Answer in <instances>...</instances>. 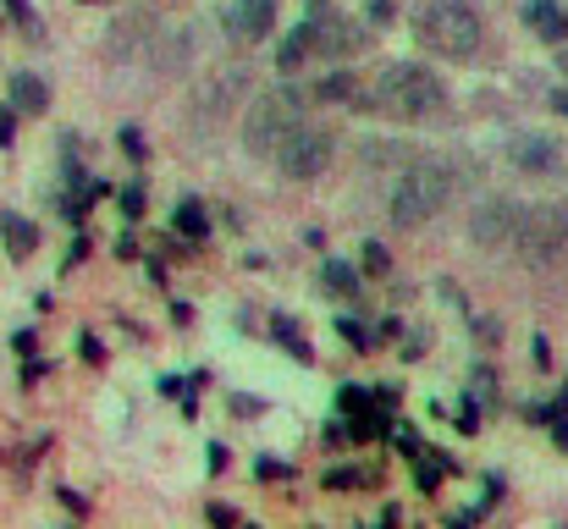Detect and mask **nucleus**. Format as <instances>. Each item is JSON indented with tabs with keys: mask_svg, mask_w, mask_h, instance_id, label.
I'll return each instance as SVG.
<instances>
[{
	"mask_svg": "<svg viewBox=\"0 0 568 529\" xmlns=\"http://www.w3.org/2000/svg\"><path fill=\"white\" fill-rule=\"evenodd\" d=\"M354 105L386 122H425L447 105V83L425 61H386L365 89H354Z\"/></svg>",
	"mask_w": 568,
	"mask_h": 529,
	"instance_id": "nucleus-1",
	"label": "nucleus"
},
{
	"mask_svg": "<svg viewBox=\"0 0 568 529\" xmlns=\"http://www.w3.org/2000/svg\"><path fill=\"white\" fill-rule=\"evenodd\" d=\"M453 199V166L436 155H403V172L386 187V215L397 226H425L447 210Z\"/></svg>",
	"mask_w": 568,
	"mask_h": 529,
	"instance_id": "nucleus-2",
	"label": "nucleus"
},
{
	"mask_svg": "<svg viewBox=\"0 0 568 529\" xmlns=\"http://www.w3.org/2000/svg\"><path fill=\"white\" fill-rule=\"evenodd\" d=\"M414 39L436 61H475L486 44V22L469 0H419L414 11Z\"/></svg>",
	"mask_w": 568,
	"mask_h": 529,
	"instance_id": "nucleus-3",
	"label": "nucleus"
},
{
	"mask_svg": "<svg viewBox=\"0 0 568 529\" xmlns=\"http://www.w3.org/2000/svg\"><path fill=\"white\" fill-rule=\"evenodd\" d=\"M248 111H243V150L248 155H276V144L304 122V111H310V94L298 89V83H282V89H265V94H254V100H243Z\"/></svg>",
	"mask_w": 568,
	"mask_h": 529,
	"instance_id": "nucleus-4",
	"label": "nucleus"
},
{
	"mask_svg": "<svg viewBox=\"0 0 568 529\" xmlns=\"http://www.w3.org/2000/svg\"><path fill=\"white\" fill-rule=\"evenodd\" d=\"M332 155H337V139H332V128L326 122H298L282 144H276V172L287 176V182H315V176H326L332 166Z\"/></svg>",
	"mask_w": 568,
	"mask_h": 529,
	"instance_id": "nucleus-5",
	"label": "nucleus"
},
{
	"mask_svg": "<svg viewBox=\"0 0 568 529\" xmlns=\"http://www.w3.org/2000/svg\"><path fill=\"white\" fill-rule=\"evenodd\" d=\"M564 221H558V204H519L514 215V232H508V248L525 260V265H552L558 248H564Z\"/></svg>",
	"mask_w": 568,
	"mask_h": 529,
	"instance_id": "nucleus-6",
	"label": "nucleus"
},
{
	"mask_svg": "<svg viewBox=\"0 0 568 529\" xmlns=\"http://www.w3.org/2000/svg\"><path fill=\"white\" fill-rule=\"evenodd\" d=\"M298 28H304V39H310V55H326V61H348V55H359L365 39H371L348 11H337V6H326V0H315Z\"/></svg>",
	"mask_w": 568,
	"mask_h": 529,
	"instance_id": "nucleus-7",
	"label": "nucleus"
},
{
	"mask_svg": "<svg viewBox=\"0 0 568 529\" xmlns=\"http://www.w3.org/2000/svg\"><path fill=\"white\" fill-rule=\"evenodd\" d=\"M508 166L519 176H536V182H552V176H568V144L558 133H541V128H519L508 133L503 144Z\"/></svg>",
	"mask_w": 568,
	"mask_h": 529,
	"instance_id": "nucleus-8",
	"label": "nucleus"
},
{
	"mask_svg": "<svg viewBox=\"0 0 568 529\" xmlns=\"http://www.w3.org/2000/svg\"><path fill=\"white\" fill-rule=\"evenodd\" d=\"M161 22L150 17V11H122L111 28H105V55H116V61H150V50L161 44Z\"/></svg>",
	"mask_w": 568,
	"mask_h": 529,
	"instance_id": "nucleus-9",
	"label": "nucleus"
},
{
	"mask_svg": "<svg viewBox=\"0 0 568 529\" xmlns=\"http://www.w3.org/2000/svg\"><path fill=\"white\" fill-rule=\"evenodd\" d=\"M248 89H254V72H248L243 61H232V67H221V72H210V78L199 83L193 111H199V116H226V111H237V105L248 100Z\"/></svg>",
	"mask_w": 568,
	"mask_h": 529,
	"instance_id": "nucleus-10",
	"label": "nucleus"
},
{
	"mask_svg": "<svg viewBox=\"0 0 568 529\" xmlns=\"http://www.w3.org/2000/svg\"><path fill=\"white\" fill-rule=\"evenodd\" d=\"M221 33L232 44H260L276 28V0H221Z\"/></svg>",
	"mask_w": 568,
	"mask_h": 529,
	"instance_id": "nucleus-11",
	"label": "nucleus"
},
{
	"mask_svg": "<svg viewBox=\"0 0 568 529\" xmlns=\"http://www.w3.org/2000/svg\"><path fill=\"white\" fill-rule=\"evenodd\" d=\"M514 215H519V204L497 193V199L475 204V215H469V237H475L480 248H503V243H508V232H514Z\"/></svg>",
	"mask_w": 568,
	"mask_h": 529,
	"instance_id": "nucleus-12",
	"label": "nucleus"
},
{
	"mask_svg": "<svg viewBox=\"0 0 568 529\" xmlns=\"http://www.w3.org/2000/svg\"><path fill=\"white\" fill-rule=\"evenodd\" d=\"M519 17H525V28H530L541 44H564L568 39V6L564 0H525Z\"/></svg>",
	"mask_w": 568,
	"mask_h": 529,
	"instance_id": "nucleus-13",
	"label": "nucleus"
},
{
	"mask_svg": "<svg viewBox=\"0 0 568 529\" xmlns=\"http://www.w3.org/2000/svg\"><path fill=\"white\" fill-rule=\"evenodd\" d=\"M6 105H11L17 116H44V111H50V83L33 78V72H11V78H6Z\"/></svg>",
	"mask_w": 568,
	"mask_h": 529,
	"instance_id": "nucleus-14",
	"label": "nucleus"
},
{
	"mask_svg": "<svg viewBox=\"0 0 568 529\" xmlns=\"http://www.w3.org/2000/svg\"><path fill=\"white\" fill-rule=\"evenodd\" d=\"M0 243H6V254H11L17 265H22V260H28V254L39 248V226H33L28 215L6 210V215H0Z\"/></svg>",
	"mask_w": 568,
	"mask_h": 529,
	"instance_id": "nucleus-15",
	"label": "nucleus"
},
{
	"mask_svg": "<svg viewBox=\"0 0 568 529\" xmlns=\"http://www.w3.org/2000/svg\"><path fill=\"white\" fill-rule=\"evenodd\" d=\"M354 89H359V83H354V72H343V67H337V72H326V78H315V83H310V100H321V105H354Z\"/></svg>",
	"mask_w": 568,
	"mask_h": 529,
	"instance_id": "nucleus-16",
	"label": "nucleus"
},
{
	"mask_svg": "<svg viewBox=\"0 0 568 529\" xmlns=\"http://www.w3.org/2000/svg\"><path fill=\"white\" fill-rule=\"evenodd\" d=\"M321 282H326L332 293H343V298H359V271H354L348 260H326V265H321Z\"/></svg>",
	"mask_w": 568,
	"mask_h": 529,
	"instance_id": "nucleus-17",
	"label": "nucleus"
},
{
	"mask_svg": "<svg viewBox=\"0 0 568 529\" xmlns=\"http://www.w3.org/2000/svg\"><path fill=\"white\" fill-rule=\"evenodd\" d=\"M381 475L376 469H332L326 475V491H376Z\"/></svg>",
	"mask_w": 568,
	"mask_h": 529,
	"instance_id": "nucleus-18",
	"label": "nucleus"
},
{
	"mask_svg": "<svg viewBox=\"0 0 568 529\" xmlns=\"http://www.w3.org/2000/svg\"><path fill=\"white\" fill-rule=\"evenodd\" d=\"M172 226H178L183 237H204V232H210V215H204V204H199V199H183V204H178V215H172Z\"/></svg>",
	"mask_w": 568,
	"mask_h": 529,
	"instance_id": "nucleus-19",
	"label": "nucleus"
},
{
	"mask_svg": "<svg viewBox=\"0 0 568 529\" xmlns=\"http://www.w3.org/2000/svg\"><path fill=\"white\" fill-rule=\"evenodd\" d=\"M304 61H310V39H304V28H293V33L282 39V50H276V67H282V72H298Z\"/></svg>",
	"mask_w": 568,
	"mask_h": 529,
	"instance_id": "nucleus-20",
	"label": "nucleus"
},
{
	"mask_svg": "<svg viewBox=\"0 0 568 529\" xmlns=\"http://www.w3.org/2000/svg\"><path fill=\"white\" fill-rule=\"evenodd\" d=\"M271 332H276V343H282V348H293V358H304V364L315 358V353H310V343L298 337V326H293V321H276Z\"/></svg>",
	"mask_w": 568,
	"mask_h": 529,
	"instance_id": "nucleus-21",
	"label": "nucleus"
},
{
	"mask_svg": "<svg viewBox=\"0 0 568 529\" xmlns=\"http://www.w3.org/2000/svg\"><path fill=\"white\" fill-rule=\"evenodd\" d=\"M0 6H6V17H11L22 33H39V17H33V6H28V0H0Z\"/></svg>",
	"mask_w": 568,
	"mask_h": 529,
	"instance_id": "nucleus-22",
	"label": "nucleus"
},
{
	"mask_svg": "<svg viewBox=\"0 0 568 529\" xmlns=\"http://www.w3.org/2000/svg\"><path fill=\"white\" fill-rule=\"evenodd\" d=\"M386 265H392L386 248H381V243H365V276H386Z\"/></svg>",
	"mask_w": 568,
	"mask_h": 529,
	"instance_id": "nucleus-23",
	"label": "nucleus"
},
{
	"mask_svg": "<svg viewBox=\"0 0 568 529\" xmlns=\"http://www.w3.org/2000/svg\"><path fill=\"white\" fill-rule=\"evenodd\" d=\"M122 210H128V221H139L144 215V187H122Z\"/></svg>",
	"mask_w": 568,
	"mask_h": 529,
	"instance_id": "nucleus-24",
	"label": "nucleus"
},
{
	"mask_svg": "<svg viewBox=\"0 0 568 529\" xmlns=\"http://www.w3.org/2000/svg\"><path fill=\"white\" fill-rule=\"evenodd\" d=\"M11 139H17V111L0 105V150H11Z\"/></svg>",
	"mask_w": 568,
	"mask_h": 529,
	"instance_id": "nucleus-25",
	"label": "nucleus"
},
{
	"mask_svg": "<svg viewBox=\"0 0 568 529\" xmlns=\"http://www.w3.org/2000/svg\"><path fill=\"white\" fill-rule=\"evenodd\" d=\"M122 144H128L133 161H144V139H139V128H122Z\"/></svg>",
	"mask_w": 568,
	"mask_h": 529,
	"instance_id": "nucleus-26",
	"label": "nucleus"
},
{
	"mask_svg": "<svg viewBox=\"0 0 568 529\" xmlns=\"http://www.w3.org/2000/svg\"><path fill=\"white\" fill-rule=\"evenodd\" d=\"M204 519H215V525H237V513H232L226 502H210V508H204Z\"/></svg>",
	"mask_w": 568,
	"mask_h": 529,
	"instance_id": "nucleus-27",
	"label": "nucleus"
},
{
	"mask_svg": "<svg viewBox=\"0 0 568 529\" xmlns=\"http://www.w3.org/2000/svg\"><path fill=\"white\" fill-rule=\"evenodd\" d=\"M552 441H558V447L568 452V419H564V425H552Z\"/></svg>",
	"mask_w": 568,
	"mask_h": 529,
	"instance_id": "nucleus-28",
	"label": "nucleus"
},
{
	"mask_svg": "<svg viewBox=\"0 0 568 529\" xmlns=\"http://www.w3.org/2000/svg\"><path fill=\"white\" fill-rule=\"evenodd\" d=\"M552 111H564V116H568V94H564V89L552 94Z\"/></svg>",
	"mask_w": 568,
	"mask_h": 529,
	"instance_id": "nucleus-29",
	"label": "nucleus"
},
{
	"mask_svg": "<svg viewBox=\"0 0 568 529\" xmlns=\"http://www.w3.org/2000/svg\"><path fill=\"white\" fill-rule=\"evenodd\" d=\"M552 50H558V67L568 72V39H564V44H552Z\"/></svg>",
	"mask_w": 568,
	"mask_h": 529,
	"instance_id": "nucleus-30",
	"label": "nucleus"
},
{
	"mask_svg": "<svg viewBox=\"0 0 568 529\" xmlns=\"http://www.w3.org/2000/svg\"><path fill=\"white\" fill-rule=\"evenodd\" d=\"M558 221H564V237H568V199L558 204Z\"/></svg>",
	"mask_w": 568,
	"mask_h": 529,
	"instance_id": "nucleus-31",
	"label": "nucleus"
},
{
	"mask_svg": "<svg viewBox=\"0 0 568 529\" xmlns=\"http://www.w3.org/2000/svg\"><path fill=\"white\" fill-rule=\"evenodd\" d=\"M83 6H94V0H83Z\"/></svg>",
	"mask_w": 568,
	"mask_h": 529,
	"instance_id": "nucleus-32",
	"label": "nucleus"
}]
</instances>
